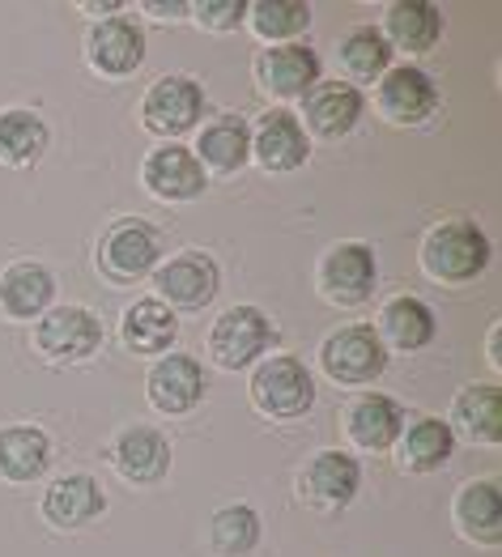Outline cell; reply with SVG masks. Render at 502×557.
<instances>
[{
	"instance_id": "3957f363",
	"label": "cell",
	"mask_w": 502,
	"mask_h": 557,
	"mask_svg": "<svg viewBox=\"0 0 502 557\" xmlns=\"http://www.w3.org/2000/svg\"><path fill=\"white\" fill-rule=\"evenodd\" d=\"M252 400L265 418H303L316 405V379L294 354H277L252 371Z\"/></svg>"
},
{
	"instance_id": "d4e9b609",
	"label": "cell",
	"mask_w": 502,
	"mask_h": 557,
	"mask_svg": "<svg viewBox=\"0 0 502 557\" xmlns=\"http://www.w3.org/2000/svg\"><path fill=\"white\" fill-rule=\"evenodd\" d=\"M252 158V128L243 115H218L213 124H205V133L196 140V162L213 166L218 175L243 171Z\"/></svg>"
},
{
	"instance_id": "4fadbf2b",
	"label": "cell",
	"mask_w": 502,
	"mask_h": 557,
	"mask_svg": "<svg viewBox=\"0 0 502 557\" xmlns=\"http://www.w3.org/2000/svg\"><path fill=\"white\" fill-rule=\"evenodd\" d=\"M86 60L102 77H128L145 64V30L133 17H102L86 35Z\"/></svg>"
},
{
	"instance_id": "9a60e30c",
	"label": "cell",
	"mask_w": 502,
	"mask_h": 557,
	"mask_svg": "<svg viewBox=\"0 0 502 557\" xmlns=\"http://www.w3.org/2000/svg\"><path fill=\"white\" fill-rule=\"evenodd\" d=\"M111 465L133 485H154L171 472V443L154 425H128L111 447Z\"/></svg>"
},
{
	"instance_id": "1f68e13d",
	"label": "cell",
	"mask_w": 502,
	"mask_h": 557,
	"mask_svg": "<svg viewBox=\"0 0 502 557\" xmlns=\"http://www.w3.org/2000/svg\"><path fill=\"white\" fill-rule=\"evenodd\" d=\"M341 64H345V73H350L354 82H375V77L388 73L392 47H388V39H383L375 26H358V30H350V35L341 39Z\"/></svg>"
},
{
	"instance_id": "d6a6232c",
	"label": "cell",
	"mask_w": 502,
	"mask_h": 557,
	"mask_svg": "<svg viewBox=\"0 0 502 557\" xmlns=\"http://www.w3.org/2000/svg\"><path fill=\"white\" fill-rule=\"evenodd\" d=\"M209 541H213L218 554L226 557L247 554L260 541V515L252 511V507H222V511L213 515V523H209Z\"/></svg>"
},
{
	"instance_id": "2e32d148",
	"label": "cell",
	"mask_w": 502,
	"mask_h": 557,
	"mask_svg": "<svg viewBox=\"0 0 502 557\" xmlns=\"http://www.w3.org/2000/svg\"><path fill=\"white\" fill-rule=\"evenodd\" d=\"M363 111H366L363 90L358 86H345V82H320L316 90L303 98V120L323 140L350 137L358 128Z\"/></svg>"
},
{
	"instance_id": "277c9868",
	"label": "cell",
	"mask_w": 502,
	"mask_h": 557,
	"mask_svg": "<svg viewBox=\"0 0 502 557\" xmlns=\"http://www.w3.org/2000/svg\"><path fill=\"white\" fill-rule=\"evenodd\" d=\"M277 327L273 320L260 311V307H230L218 315V324L209 332V358L222 367V371H243L252 367L256 358H265L273 349Z\"/></svg>"
},
{
	"instance_id": "ffe728a7",
	"label": "cell",
	"mask_w": 502,
	"mask_h": 557,
	"mask_svg": "<svg viewBox=\"0 0 502 557\" xmlns=\"http://www.w3.org/2000/svg\"><path fill=\"white\" fill-rule=\"evenodd\" d=\"M345 430L363 451H388L405 430V413H401V405L392 396L366 392L345 409Z\"/></svg>"
},
{
	"instance_id": "7a4b0ae2",
	"label": "cell",
	"mask_w": 502,
	"mask_h": 557,
	"mask_svg": "<svg viewBox=\"0 0 502 557\" xmlns=\"http://www.w3.org/2000/svg\"><path fill=\"white\" fill-rule=\"evenodd\" d=\"M320 367L332 383L363 387V383H375L383 374V367H388V345L379 341V332L370 324H345L323 336Z\"/></svg>"
},
{
	"instance_id": "44dd1931",
	"label": "cell",
	"mask_w": 502,
	"mask_h": 557,
	"mask_svg": "<svg viewBox=\"0 0 502 557\" xmlns=\"http://www.w3.org/2000/svg\"><path fill=\"white\" fill-rule=\"evenodd\" d=\"M56 298V277L47 273L44 264H9L0 273V311L9 320H39Z\"/></svg>"
},
{
	"instance_id": "ba28073f",
	"label": "cell",
	"mask_w": 502,
	"mask_h": 557,
	"mask_svg": "<svg viewBox=\"0 0 502 557\" xmlns=\"http://www.w3.org/2000/svg\"><path fill=\"white\" fill-rule=\"evenodd\" d=\"M200 115H205V90H200V82H192L183 73L158 77L140 102V120L158 137H183L187 128H196Z\"/></svg>"
},
{
	"instance_id": "603a6c76",
	"label": "cell",
	"mask_w": 502,
	"mask_h": 557,
	"mask_svg": "<svg viewBox=\"0 0 502 557\" xmlns=\"http://www.w3.org/2000/svg\"><path fill=\"white\" fill-rule=\"evenodd\" d=\"M51 465V438L39 425H4L0 430V476L13 485L39 481Z\"/></svg>"
},
{
	"instance_id": "484cf974",
	"label": "cell",
	"mask_w": 502,
	"mask_h": 557,
	"mask_svg": "<svg viewBox=\"0 0 502 557\" xmlns=\"http://www.w3.org/2000/svg\"><path fill=\"white\" fill-rule=\"evenodd\" d=\"M379 35L388 39V47H401V51H430L443 35V13L430 0H396L388 4Z\"/></svg>"
},
{
	"instance_id": "7c38bea8",
	"label": "cell",
	"mask_w": 502,
	"mask_h": 557,
	"mask_svg": "<svg viewBox=\"0 0 502 557\" xmlns=\"http://www.w3.org/2000/svg\"><path fill=\"white\" fill-rule=\"evenodd\" d=\"M140 180L145 187L158 196V200H171V205H180V200H196V196H205V166L196 162V153L187 149V145H158V149H149V158H145V166H140Z\"/></svg>"
},
{
	"instance_id": "83f0119b",
	"label": "cell",
	"mask_w": 502,
	"mask_h": 557,
	"mask_svg": "<svg viewBox=\"0 0 502 557\" xmlns=\"http://www.w3.org/2000/svg\"><path fill=\"white\" fill-rule=\"evenodd\" d=\"M456 434L452 425L439 418H417L413 425L401 430V465L405 472H439L452 460Z\"/></svg>"
},
{
	"instance_id": "d590c367",
	"label": "cell",
	"mask_w": 502,
	"mask_h": 557,
	"mask_svg": "<svg viewBox=\"0 0 502 557\" xmlns=\"http://www.w3.org/2000/svg\"><path fill=\"white\" fill-rule=\"evenodd\" d=\"M490 367H494V371L502 367V327L499 324L490 327Z\"/></svg>"
},
{
	"instance_id": "e0dca14e",
	"label": "cell",
	"mask_w": 502,
	"mask_h": 557,
	"mask_svg": "<svg viewBox=\"0 0 502 557\" xmlns=\"http://www.w3.org/2000/svg\"><path fill=\"white\" fill-rule=\"evenodd\" d=\"M303 494L323 507V511H341L354 503L358 485H363V468L350 451H320L311 456V465L303 468Z\"/></svg>"
},
{
	"instance_id": "d6986e66",
	"label": "cell",
	"mask_w": 502,
	"mask_h": 557,
	"mask_svg": "<svg viewBox=\"0 0 502 557\" xmlns=\"http://www.w3.org/2000/svg\"><path fill=\"white\" fill-rule=\"evenodd\" d=\"M107 511V494L90 472H73L51 481L44 494V519L56 528H86Z\"/></svg>"
},
{
	"instance_id": "5bb4252c",
	"label": "cell",
	"mask_w": 502,
	"mask_h": 557,
	"mask_svg": "<svg viewBox=\"0 0 502 557\" xmlns=\"http://www.w3.org/2000/svg\"><path fill=\"white\" fill-rule=\"evenodd\" d=\"M145 392H149V405H154L158 413L183 418V413H192V409L205 400V371H200V362L187 358V354L158 358L154 371H149Z\"/></svg>"
},
{
	"instance_id": "7402d4cb",
	"label": "cell",
	"mask_w": 502,
	"mask_h": 557,
	"mask_svg": "<svg viewBox=\"0 0 502 557\" xmlns=\"http://www.w3.org/2000/svg\"><path fill=\"white\" fill-rule=\"evenodd\" d=\"M120 336H124V345H128L133 354L154 358V354H167V349L175 345L180 320H175V311H171L167 302H158V298H140V302H133V307L124 311Z\"/></svg>"
},
{
	"instance_id": "f546056e",
	"label": "cell",
	"mask_w": 502,
	"mask_h": 557,
	"mask_svg": "<svg viewBox=\"0 0 502 557\" xmlns=\"http://www.w3.org/2000/svg\"><path fill=\"white\" fill-rule=\"evenodd\" d=\"M47 149V124L26 111V107H9L0 111V162L4 166H30L39 162Z\"/></svg>"
},
{
	"instance_id": "4dcf8cb0",
	"label": "cell",
	"mask_w": 502,
	"mask_h": 557,
	"mask_svg": "<svg viewBox=\"0 0 502 557\" xmlns=\"http://www.w3.org/2000/svg\"><path fill=\"white\" fill-rule=\"evenodd\" d=\"M247 22L265 44H290L311 26V4L298 0H256L247 4Z\"/></svg>"
},
{
	"instance_id": "4316f807",
	"label": "cell",
	"mask_w": 502,
	"mask_h": 557,
	"mask_svg": "<svg viewBox=\"0 0 502 557\" xmlns=\"http://www.w3.org/2000/svg\"><path fill=\"white\" fill-rule=\"evenodd\" d=\"M452 425L468 443H499L502 438V387L499 383H468L452 405Z\"/></svg>"
},
{
	"instance_id": "5b68a950",
	"label": "cell",
	"mask_w": 502,
	"mask_h": 557,
	"mask_svg": "<svg viewBox=\"0 0 502 557\" xmlns=\"http://www.w3.org/2000/svg\"><path fill=\"white\" fill-rule=\"evenodd\" d=\"M222 285V273L213 264V256L205 251H180L171 256L167 264L154 269V289H158V302L167 307H180V311H200L213 302Z\"/></svg>"
},
{
	"instance_id": "836d02e7",
	"label": "cell",
	"mask_w": 502,
	"mask_h": 557,
	"mask_svg": "<svg viewBox=\"0 0 502 557\" xmlns=\"http://www.w3.org/2000/svg\"><path fill=\"white\" fill-rule=\"evenodd\" d=\"M192 13H196V22H200L205 30L226 35V30H238V26H243L247 0H200V4H192Z\"/></svg>"
},
{
	"instance_id": "8992f818",
	"label": "cell",
	"mask_w": 502,
	"mask_h": 557,
	"mask_svg": "<svg viewBox=\"0 0 502 557\" xmlns=\"http://www.w3.org/2000/svg\"><path fill=\"white\" fill-rule=\"evenodd\" d=\"M375 251L366 243H332L320 260V294L336 307H363L375 294Z\"/></svg>"
},
{
	"instance_id": "ac0fdd59",
	"label": "cell",
	"mask_w": 502,
	"mask_h": 557,
	"mask_svg": "<svg viewBox=\"0 0 502 557\" xmlns=\"http://www.w3.org/2000/svg\"><path fill=\"white\" fill-rule=\"evenodd\" d=\"M434 107H439V90H434V82L417 64H396V69L383 73V82H379V111L392 124H421Z\"/></svg>"
},
{
	"instance_id": "30bf717a",
	"label": "cell",
	"mask_w": 502,
	"mask_h": 557,
	"mask_svg": "<svg viewBox=\"0 0 502 557\" xmlns=\"http://www.w3.org/2000/svg\"><path fill=\"white\" fill-rule=\"evenodd\" d=\"M158 234L149 231L140 218H120L98 243V269H107V277L115 281H137L154 273L158 264Z\"/></svg>"
},
{
	"instance_id": "6da1fadb",
	"label": "cell",
	"mask_w": 502,
	"mask_h": 557,
	"mask_svg": "<svg viewBox=\"0 0 502 557\" xmlns=\"http://www.w3.org/2000/svg\"><path fill=\"white\" fill-rule=\"evenodd\" d=\"M486 264H490V238L468 218H452L434 226L421 243V269L443 285L477 281L486 273Z\"/></svg>"
},
{
	"instance_id": "f1b7e54d",
	"label": "cell",
	"mask_w": 502,
	"mask_h": 557,
	"mask_svg": "<svg viewBox=\"0 0 502 557\" xmlns=\"http://www.w3.org/2000/svg\"><path fill=\"white\" fill-rule=\"evenodd\" d=\"M379 341L396 349H426L434 341V311L421 298H392L379 311Z\"/></svg>"
},
{
	"instance_id": "cb8c5ba5",
	"label": "cell",
	"mask_w": 502,
	"mask_h": 557,
	"mask_svg": "<svg viewBox=\"0 0 502 557\" xmlns=\"http://www.w3.org/2000/svg\"><path fill=\"white\" fill-rule=\"evenodd\" d=\"M456 528L473 545L502 541V494L499 481H464L456 494Z\"/></svg>"
},
{
	"instance_id": "e575fe53",
	"label": "cell",
	"mask_w": 502,
	"mask_h": 557,
	"mask_svg": "<svg viewBox=\"0 0 502 557\" xmlns=\"http://www.w3.org/2000/svg\"><path fill=\"white\" fill-rule=\"evenodd\" d=\"M183 9H187L183 0H171V4H154V0H149V4H145V13H158L162 22H171V17H175V13H183Z\"/></svg>"
},
{
	"instance_id": "8d00e7d4",
	"label": "cell",
	"mask_w": 502,
	"mask_h": 557,
	"mask_svg": "<svg viewBox=\"0 0 502 557\" xmlns=\"http://www.w3.org/2000/svg\"><path fill=\"white\" fill-rule=\"evenodd\" d=\"M82 9H86V13H120L124 4H120V0H86Z\"/></svg>"
},
{
	"instance_id": "8fae6325",
	"label": "cell",
	"mask_w": 502,
	"mask_h": 557,
	"mask_svg": "<svg viewBox=\"0 0 502 557\" xmlns=\"http://www.w3.org/2000/svg\"><path fill=\"white\" fill-rule=\"evenodd\" d=\"M256 82L273 98H307L320 86V55L307 44H277L256 55Z\"/></svg>"
},
{
	"instance_id": "52a82bcc",
	"label": "cell",
	"mask_w": 502,
	"mask_h": 557,
	"mask_svg": "<svg viewBox=\"0 0 502 557\" xmlns=\"http://www.w3.org/2000/svg\"><path fill=\"white\" fill-rule=\"evenodd\" d=\"M35 345L51 362H86L102 345V324L86 307H73V302L69 307H51V311L39 315Z\"/></svg>"
},
{
	"instance_id": "9c48e42d",
	"label": "cell",
	"mask_w": 502,
	"mask_h": 557,
	"mask_svg": "<svg viewBox=\"0 0 502 557\" xmlns=\"http://www.w3.org/2000/svg\"><path fill=\"white\" fill-rule=\"evenodd\" d=\"M252 158L269 171V175H285V171H298L307 158H311V140L307 128L294 111L273 107L260 115L256 133H252Z\"/></svg>"
}]
</instances>
